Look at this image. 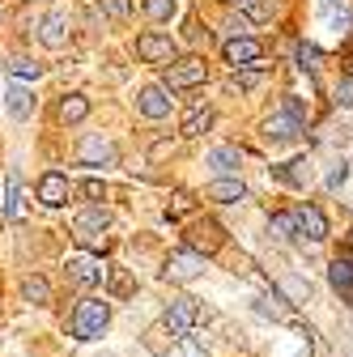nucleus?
I'll list each match as a JSON object with an SVG mask.
<instances>
[{"label": "nucleus", "instance_id": "nucleus-1", "mask_svg": "<svg viewBox=\"0 0 353 357\" xmlns=\"http://www.w3.org/2000/svg\"><path fill=\"white\" fill-rule=\"evenodd\" d=\"M107 226H111V213H107L103 204H90V208H85V213L73 221V238H77V247H85V251H107V247H111Z\"/></svg>", "mask_w": 353, "mask_h": 357}, {"label": "nucleus", "instance_id": "nucleus-2", "mask_svg": "<svg viewBox=\"0 0 353 357\" xmlns=\"http://www.w3.org/2000/svg\"><path fill=\"white\" fill-rule=\"evenodd\" d=\"M107 324H111V302L85 298V302H77V310H73L68 332H73V340H94V336H103Z\"/></svg>", "mask_w": 353, "mask_h": 357}, {"label": "nucleus", "instance_id": "nucleus-3", "mask_svg": "<svg viewBox=\"0 0 353 357\" xmlns=\"http://www.w3.org/2000/svg\"><path fill=\"white\" fill-rule=\"evenodd\" d=\"M209 77V64L200 56H188V60H170L166 73H162V89H192Z\"/></svg>", "mask_w": 353, "mask_h": 357}, {"label": "nucleus", "instance_id": "nucleus-4", "mask_svg": "<svg viewBox=\"0 0 353 357\" xmlns=\"http://www.w3.org/2000/svg\"><path fill=\"white\" fill-rule=\"evenodd\" d=\"M204 273V255H196V251H174L170 259H166V268H162V277L166 281H174V285H188V281H196Z\"/></svg>", "mask_w": 353, "mask_h": 357}, {"label": "nucleus", "instance_id": "nucleus-5", "mask_svg": "<svg viewBox=\"0 0 353 357\" xmlns=\"http://www.w3.org/2000/svg\"><path fill=\"white\" fill-rule=\"evenodd\" d=\"M166 328H170V336L174 340H183L192 328H196V319H200V306H196V298H174L170 306H166Z\"/></svg>", "mask_w": 353, "mask_h": 357}, {"label": "nucleus", "instance_id": "nucleus-6", "mask_svg": "<svg viewBox=\"0 0 353 357\" xmlns=\"http://www.w3.org/2000/svg\"><path fill=\"white\" fill-rule=\"evenodd\" d=\"M174 38L170 34H158V30H149V34H141L137 38V56L145 60V64H170L174 60Z\"/></svg>", "mask_w": 353, "mask_h": 357}, {"label": "nucleus", "instance_id": "nucleus-7", "mask_svg": "<svg viewBox=\"0 0 353 357\" xmlns=\"http://www.w3.org/2000/svg\"><path fill=\"white\" fill-rule=\"evenodd\" d=\"M294 221H298V238H306V243H324L328 238V217L315 204H302L294 213Z\"/></svg>", "mask_w": 353, "mask_h": 357}, {"label": "nucleus", "instance_id": "nucleus-8", "mask_svg": "<svg viewBox=\"0 0 353 357\" xmlns=\"http://www.w3.org/2000/svg\"><path fill=\"white\" fill-rule=\"evenodd\" d=\"M68 277L81 285V289H90V285H98L103 281V273H107V268H103V259H94V255H68Z\"/></svg>", "mask_w": 353, "mask_h": 357}, {"label": "nucleus", "instance_id": "nucleus-9", "mask_svg": "<svg viewBox=\"0 0 353 357\" xmlns=\"http://www.w3.org/2000/svg\"><path fill=\"white\" fill-rule=\"evenodd\" d=\"M68 178L60 174V170H47V174H43L38 178V200L43 204H47V208H60V204H68Z\"/></svg>", "mask_w": 353, "mask_h": 357}, {"label": "nucleus", "instance_id": "nucleus-10", "mask_svg": "<svg viewBox=\"0 0 353 357\" xmlns=\"http://www.w3.org/2000/svg\"><path fill=\"white\" fill-rule=\"evenodd\" d=\"M222 238H226V234H222V226H217V221H196L192 234H188V251H196V255L204 251V255H209V251L222 247Z\"/></svg>", "mask_w": 353, "mask_h": 357}, {"label": "nucleus", "instance_id": "nucleus-11", "mask_svg": "<svg viewBox=\"0 0 353 357\" xmlns=\"http://www.w3.org/2000/svg\"><path fill=\"white\" fill-rule=\"evenodd\" d=\"M38 38H43V47H64V43H68V17H64L60 9L43 13V22H38Z\"/></svg>", "mask_w": 353, "mask_h": 357}, {"label": "nucleus", "instance_id": "nucleus-12", "mask_svg": "<svg viewBox=\"0 0 353 357\" xmlns=\"http://www.w3.org/2000/svg\"><path fill=\"white\" fill-rule=\"evenodd\" d=\"M81 162H85V166H115L119 153H115V145L103 141V137H85V145H81Z\"/></svg>", "mask_w": 353, "mask_h": 357}, {"label": "nucleus", "instance_id": "nucleus-13", "mask_svg": "<svg viewBox=\"0 0 353 357\" xmlns=\"http://www.w3.org/2000/svg\"><path fill=\"white\" fill-rule=\"evenodd\" d=\"M137 107H141L145 119H166V115H170V98H166L162 85H145L141 98H137Z\"/></svg>", "mask_w": 353, "mask_h": 357}, {"label": "nucleus", "instance_id": "nucleus-14", "mask_svg": "<svg viewBox=\"0 0 353 357\" xmlns=\"http://www.w3.org/2000/svg\"><path fill=\"white\" fill-rule=\"evenodd\" d=\"M328 281H332V289H336L340 298H349V302H353V251L332 259V268H328Z\"/></svg>", "mask_w": 353, "mask_h": 357}, {"label": "nucleus", "instance_id": "nucleus-15", "mask_svg": "<svg viewBox=\"0 0 353 357\" xmlns=\"http://www.w3.org/2000/svg\"><path fill=\"white\" fill-rule=\"evenodd\" d=\"M298 132H306V123H298V119H294V115H285V111H277L269 123H264V137H269V141H277V145L294 141Z\"/></svg>", "mask_w": 353, "mask_h": 357}, {"label": "nucleus", "instance_id": "nucleus-16", "mask_svg": "<svg viewBox=\"0 0 353 357\" xmlns=\"http://www.w3.org/2000/svg\"><path fill=\"white\" fill-rule=\"evenodd\" d=\"M226 60H230L234 68L255 64V60H260V43H255L251 34H243V38H226Z\"/></svg>", "mask_w": 353, "mask_h": 357}, {"label": "nucleus", "instance_id": "nucleus-17", "mask_svg": "<svg viewBox=\"0 0 353 357\" xmlns=\"http://www.w3.org/2000/svg\"><path fill=\"white\" fill-rule=\"evenodd\" d=\"M222 178H230V174H239V166H243V153L234 149V145H217V149H209V158H204Z\"/></svg>", "mask_w": 353, "mask_h": 357}, {"label": "nucleus", "instance_id": "nucleus-18", "mask_svg": "<svg viewBox=\"0 0 353 357\" xmlns=\"http://www.w3.org/2000/svg\"><path fill=\"white\" fill-rule=\"evenodd\" d=\"M209 200H217V204H243L247 188L239 183V178H213V183H209Z\"/></svg>", "mask_w": 353, "mask_h": 357}, {"label": "nucleus", "instance_id": "nucleus-19", "mask_svg": "<svg viewBox=\"0 0 353 357\" xmlns=\"http://www.w3.org/2000/svg\"><path fill=\"white\" fill-rule=\"evenodd\" d=\"M255 310H260V315H273V319H290V302L281 298L277 285H273V289H264V294L255 298Z\"/></svg>", "mask_w": 353, "mask_h": 357}, {"label": "nucleus", "instance_id": "nucleus-20", "mask_svg": "<svg viewBox=\"0 0 353 357\" xmlns=\"http://www.w3.org/2000/svg\"><path fill=\"white\" fill-rule=\"evenodd\" d=\"M56 115H60L64 123H81L85 115H90V98H85V94H64L60 107H56Z\"/></svg>", "mask_w": 353, "mask_h": 357}, {"label": "nucleus", "instance_id": "nucleus-21", "mask_svg": "<svg viewBox=\"0 0 353 357\" xmlns=\"http://www.w3.org/2000/svg\"><path fill=\"white\" fill-rule=\"evenodd\" d=\"M5 107H9V115H13V119H26V115H30V107H34L30 89H26V85H13V89H5Z\"/></svg>", "mask_w": 353, "mask_h": 357}, {"label": "nucleus", "instance_id": "nucleus-22", "mask_svg": "<svg viewBox=\"0 0 353 357\" xmlns=\"http://www.w3.org/2000/svg\"><path fill=\"white\" fill-rule=\"evenodd\" d=\"M22 298H26L30 306H47V302H52V285L43 281V277H26V281H22Z\"/></svg>", "mask_w": 353, "mask_h": 357}, {"label": "nucleus", "instance_id": "nucleus-23", "mask_svg": "<svg viewBox=\"0 0 353 357\" xmlns=\"http://www.w3.org/2000/svg\"><path fill=\"white\" fill-rule=\"evenodd\" d=\"M5 217L22 221V174L9 170V192H5Z\"/></svg>", "mask_w": 353, "mask_h": 357}, {"label": "nucleus", "instance_id": "nucleus-24", "mask_svg": "<svg viewBox=\"0 0 353 357\" xmlns=\"http://www.w3.org/2000/svg\"><path fill=\"white\" fill-rule=\"evenodd\" d=\"M273 174L281 178V183H290V188H302L306 183V158H298V162H285V166H273Z\"/></svg>", "mask_w": 353, "mask_h": 357}, {"label": "nucleus", "instance_id": "nucleus-25", "mask_svg": "<svg viewBox=\"0 0 353 357\" xmlns=\"http://www.w3.org/2000/svg\"><path fill=\"white\" fill-rule=\"evenodd\" d=\"M209 128H213V111H209V107H196V111L183 119V137H204Z\"/></svg>", "mask_w": 353, "mask_h": 357}, {"label": "nucleus", "instance_id": "nucleus-26", "mask_svg": "<svg viewBox=\"0 0 353 357\" xmlns=\"http://www.w3.org/2000/svg\"><path fill=\"white\" fill-rule=\"evenodd\" d=\"M107 294H111V298H128V294H132L128 268H111V273H107Z\"/></svg>", "mask_w": 353, "mask_h": 357}, {"label": "nucleus", "instance_id": "nucleus-27", "mask_svg": "<svg viewBox=\"0 0 353 357\" xmlns=\"http://www.w3.org/2000/svg\"><path fill=\"white\" fill-rule=\"evenodd\" d=\"M260 81H264V68H260V64H247L243 73L230 77V89H243V94H247V89H255Z\"/></svg>", "mask_w": 353, "mask_h": 357}, {"label": "nucleus", "instance_id": "nucleus-28", "mask_svg": "<svg viewBox=\"0 0 353 357\" xmlns=\"http://www.w3.org/2000/svg\"><path fill=\"white\" fill-rule=\"evenodd\" d=\"M269 230L285 243V238H294L298 234V221H294V213H273V221H269Z\"/></svg>", "mask_w": 353, "mask_h": 357}, {"label": "nucleus", "instance_id": "nucleus-29", "mask_svg": "<svg viewBox=\"0 0 353 357\" xmlns=\"http://www.w3.org/2000/svg\"><path fill=\"white\" fill-rule=\"evenodd\" d=\"M277 289H281V294H290V302H306V294H311V285H306L302 277H285Z\"/></svg>", "mask_w": 353, "mask_h": 357}, {"label": "nucleus", "instance_id": "nucleus-30", "mask_svg": "<svg viewBox=\"0 0 353 357\" xmlns=\"http://www.w3.org/2000/svg\"><path fill=\"white\" fill-rule=\"evenodd\" d=\"M5 68H9V73H13L17 81H34V77H38V64H34V60H26V56H17V60H9Z\"/></svg>", "mask_w": 353, "mask_h": 357}, {"label": "nucleus", "instance_id": "nucleus-31", "mask_svg": "<svg viewBox=\"0 0 353 357\" xmlns=\"http://www.w3.org/2000/svg\"><path fill=\"white\" fill-rule=\"evenodd\" d=\"M145 13L153 22H170L174 17V0H145Z\"/></svg>", "mask_w": 353, "mask_h": 357}, {"label": "nucleus", "instance_id": "nucleus-32", "mask_svg": "<svg viewBox=\"0 0 353 357\" xmlns=\"http://www.w3.org/2000/svg\"><path fill=\"white\" fill-rule=\"evenodd\" d=\"M324 13H328V22H332L340 34H353V13H349V9H336V5H328Z\"/></svg>", "mask_w": 353, "mask_h": 357}, {"label": "nucleus", "instance_id": "nucleus-33", "mask_svg": "<svg viewBox=\"0 0 353 357\" xmlns=\"http://www.w3.org/2000/svg\"><path fill=\"white\" fill-rule=\"evenodd\" d=\"M273 17V0H251L247 5V22L255 26V22H269Z\"/></svg>", "mask_w": 353, "mask_h": 357}, {"label": "nucleus", "instance_id": "nucleus-34", "mask_svg": "<svg viewBox=\"0 0 353 357\" xmlns=\"http://www.w3.org/2000/svg\"><path fill=\"white\" fill-rule=\"evenodd\" d=\"M81 196L94 200V204H103V200H107V183H103V178H85V183H81Z\"/></svg>", "mask_w": 353, "mask_h": 357}, {"label": "nucleus", "instance_id": "nucleus-35", "mask_svg": "<svg viewBox=\"0 0 353 357\" xmlns=\"http://www.w3.org/2000/svg\"><path fill=\"white\" fill-rule=\"evenodd\" d=\"M298 64L302 68H320V47L315 43H298Z\"/></svg>", "mask_w": 353, "mask_h": 357}, {"label": "nucleus", "instance_id": "nucleus-36", "mask_svg": "<svg viewBox=\"0 0 353 357\" xmlns=\"http://www.w3.org/2000/svg\"><path fill=\"white\" fill-rule=\"evenodd\" d=\"M281 111H285V115H294L298 123H306V102H302L298 94H285V102H281Z\"/></svg>", "mask_w": 353, "mask_h": 357}, {"label": "nucleus", "instance_id": "nucleus-37", "mask_svg": "<svg viewBox=\"0 0 353 357\" xmlns=\"http://www.w3.org/2000/svg\"><path fill=\"white\" fill-rule=\"evenodd\" d=\"M188 208H192V196H188V192H179V196H174V200H170V204H166V217H170V221H174V217H183V213H188Z\"/></svg>", "mask_w": 353, "mask_h": 357}, {"label": "nucleus", "instance_id": "nucleus-38", "mask_svg": "<svg viewBox=\"0 0 353 357\" xmlns=\"http://www.w3.org/2000/svg\"><path fill=\"white\" fill-rule=\"evenodd\" d=\"M336 102H340L345 111H353V77H345V81L336 85Z\"/></svg>", "mask_w": 353, "mask_h": 357}, {"label": "nucleus", "instance_id": "nucleus-39", "mask_svg": "<svg viewBox=\"0 0 353 357\" xmlns=\"http://www.w3.org/2000/svg\"><path fill=\"white\" fill-rule=\"evenodd\" d=\"M103 9H107L111 17H119V22H123V17L132 13V0H103Z\"/></svg>", "mask_w": 353, "mask_h": 357}, {"label": "nucleus", "instance_id": "nucleus-40", "mask_svg": "<svg viewBox=\"0 0 353 357\" xmlns=\"http://www.w3.org/2000/svg\"><path fill=\"white\" fill-rule=\"evenodd\" d=\"M345 174H349V166H345V162H336V166H332V174H328V192H336V188L345 183Z\"/></svg>", "mask_w": 353, "mask_h": 357}, {"label": "nucleus", "instance_id": "nucleus-41", "mask_svg": "<svg viewBox=\"0 0 353 357\" xmlns=\"http://www.w3.org/2000/svg\"><path fill=\"white\" fill-rule=\"evenodd\" d=\"M200 38H204V30L196 22H188V43H200Z\"/></svg>", "mask_w": 353, "mask_h": 357}, {"label": "nucleus", "instance_id": "nucleus-42", "mask_svg": "<svg viewBox=\"0 0 353 357\" xmlns=\"http://www.w3.org/2000/svg\"><path fill=\"white\" fill-rule=\"evenodd\" d=\"M340 64H345V73H349V77H353V52H349V56H345V60H340Z\"/></svg>", "mask_w": 353, "mask_h": 357}]
</instances>
